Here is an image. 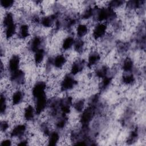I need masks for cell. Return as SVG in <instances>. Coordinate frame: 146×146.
<instances>
[{
    "label": "cell",
    "instance_id": "3957f363",
    "mask_svg": "<svg viewBox=\"0 0 146 146\" xmlns=\"http://www.w3.org/2000/svg\"><path fill=\"white\" fill-rule=\"evenodd\" d=\"M60 140V136L56 132H51L48 137V143L49 145H56Z\"/></svg>",
    "mask_w": 146,
    "mask_h": 146
},
{
    "label": "cell",
    "instance_id": "5b68a950",
    "mask_svg": "<svg viewBox=\"0 0 146 146\" xmlns=\"http://www.w3.org/2000/svg\"><path fill=\"white\" fill-rule=\"evenodd\" d=\"M12 141L10 139H3L1 143V145L2 146H10L12 145Z\"/></svg>",
    "mask_w": 146,
    "mask_h": 146
},
{
    "label": "cell",
    "instance_id": "277c9868",
    "mask_svg": "<svg viewBox=\"0 0 146 146\" xmlns=\"http://www.w3.org/2000/svg\"><path fill=\"white\" fill-rule=\"evenodd\" d=\"M15 2L13 1H9V0H1V7L5 10H8L12 9L15 4Z\"/></svg>",
    "mask_w": 146,
    "mask_h": 146
},
{
    "label": "cell",
    "instance_id": "6da1fadb",
    "mask_svg": "<svg viewBox=\"0 0 146 146\" xmlns=\"http://www.w3.org/2000/svg\"><path fill=\"white\" fill-rule=\"evenodd\" d=\"M90 30V28L87 25V23H82L78 25L76 28V32L77 36L79 38H82L87 35L88 32Z\"/></svg>",
    "mask_w": 146,
    "mask_h": 146
},
{
    "label": "cell",
    "instance_id": "7a4b0ae2",
    "mask_svg": "<svg viewBox=\"0 0 146 146\" xmlns=\"http://www.w3.org/2000/svg\"><path fill=\"white\" fill-rule=\"evenodd\" d=\"M121 68L124 72H129L133 68V62L131 58L128 57L123 60Z\"/></svg>",
    "mask_w": 146,
    "mask_h": 146
}]
</instances>
